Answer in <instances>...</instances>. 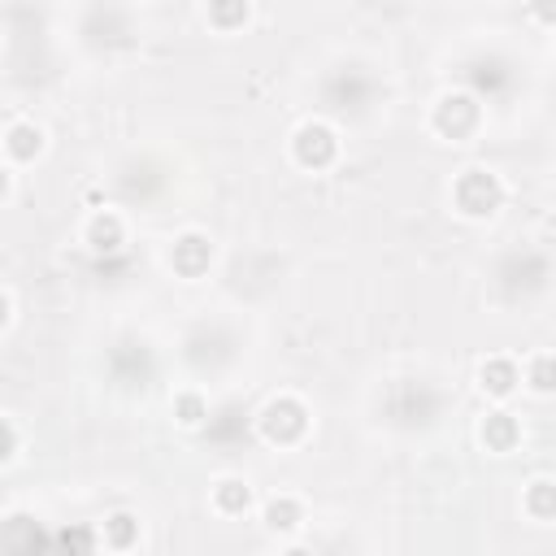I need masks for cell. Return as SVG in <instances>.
<instances>
[{"instance_id": "obj_1", "label": "cell", "mask_w": 556, "mask_h": 556, "mask_svg": "<svg viewBox=\"0 0 556 556\" xmlns=\"http://www.w3.org/2000/svg\"><path fill=\"white\" fill-rule=\"evenodd\" d=\"M500 204H504V182H500L495 169L469 165V169L456 174V182H452V208H456L460 217L482 222V217L500 213Z\"/></svg>"}, {"instance_id": "obj_2", "label": "cell", "mask_w": 556, "mask_h": 556, "mask_svg": "<svg viewBox=\"0 0 556 556\" xmlns=\"http://www.w3.org/2000/svg\"><path fill=\"white\" fill-rule=\"evenodd\" d=\"M339 152H343V139H339V130H334L330 122H321V117H308V122H300V126L291 130V161H295L300 169H308V174L330 169V165L339 161Z\"/></svg>"}, {"instance_id": "obj_3", "label": "cell", "mask_w": 556, "mask_h": 556, "mask_svg": "<svg viewBox=\"0 0 556 556\" xmlns=\"http://www.w3.org/2000/svg\"><path fill=\"white\" fill-rule=\"evenodd\" d=\"M308 426H313V421H308V404L295 400V395H274V400L261 408V417H256L261 439L274 443V447H295V443H304Z\"/></svg>"}, {"instance_id": "obj_4", "label": "cell", "mask_w": 556, "mask_h": 556, "mask_svg": "<svg viewBox=\"0 0 556 556\" xmlns=\"http://www.w3.org/2000/svg\"><path fill=\"white\" fill-rule=\"evenodd\" d=\"M478 122H482V109H478V100L473 96H443L439 104H434V113H430V126L443 135V139H469L473 130H478Z\"/></svg>"}, {"instance_id": "obj_5", "label": "cell", "mask_w": 556, "mask_h": 556, "mask_svg": "<svg viewBox=\"0 0 556 556\" xmlns=\"http://www.w3.org/2000/svg\"><path fill=\"white\" fill-rule=\"evenodd\" d=\"M43 148H48L43 126H35V122H26V117L9 122L4 135H0V152H4V165H9V169H13V165H30V161H39Z\"/></svg>"}, {"instance_id": "obj_6", "label": "cell", "mask_w": 556, "mask_h": 556, "mask_svg": "<svg viewBox=\"0 0 556 556\" xmlns=\"http://www.w3.org/2000/svg\"><path fill=\"white\" fill-rule=\"evenodd\" d=\"M213 265V239L200 235V230H187L169 243V269L182 274V278H200L204 269Z\"/></svg>"}, {"instance_id": "obj_7", "label": "cell", "mask_w": 556, "mask_h": 556, "mask_svg": "<svg viewBox=\"0 0 556 556\" xmlns=\"http://www.w3.org/2000/svg\"><path fill=\"white\" fill-rule=\"evenodd\" d=\"M478 387H482V395H491V400H508V395L521 387V365H517L513 356H486V361L478 365Z\"/></svg>"}, {"instance_id": "obj_8", "label": "cell", "mask_w": 556, "mask_h": 556, "mask_svg": "<svg viewBox=\"0 0 556 556\" xmlns=\"http://www.w3.org/2000/svg\"><path fill=\"white\" fill-rule=\"evenodd\" d=\"M83 243H87L91 252H117V248L126 243V222H122V213H113V208L91 213L87 226H83Z\"/></svg>"}, {"instance_id": "obj_9", "label": "cell", "mask_w": 556, "mask_h": 556, "mask_svg": "<svg viewBox=\"0 0 556 556\" xmlns=\"http://www.w3.org/2000/svg\"><path fill=\"white\" fill-rule=\"evenodd\" d=\"M478 439L486 443V452L504 456V452H513V447L521 443V421H517L508 408H495V413H486V417H482Z\"/></svg>"}, {"instance_id": "obj_10", "label": "cell", "mask_w": 556, "mask_h": 556, "mask_svg": "<svg viewBox=\"0 0 556 556\" xmlns=\"http://www.w3.org/2000/svg\"><path fill=\"white\" fill-rule=\"evenodd\" d=\"M208 500H213V513H222V517H243L256 495H252V482H248V478H217Z\"/></svg>"}, {"instance_id": "obj_11", "label": "cell", "mask_w": 556, "mask_h": 556, "mask_svg": "<svg viewBox=\"0 0 556 556\" xmlns=\"http://www.w3.org/2000/svg\"><path fill=\"white\" fill-rule=\"evenodd\" d=\"M261 517H265V530H274V534H295V530L304 526V504H300L295 495H269L265 508H261Z\"/></svg>"}, {"instance_id": "obj_12", "label": "cell", "mask_w": 556, "mask_h": 556, "mask_svg": "<svg viewBox=\"0 0 556 556\" xmlns=\"http://www.w3.org/2000/svg\"><path fill=\"white\" fill-rule=\"evenodd\" d=\"M100 543L109 547V552H130L135 543H139V517L135 513H126V508H117V513H109L104 521H100Z\"/></svg>"}, {"instance_id": "obj_13", "label": "cell", "mask_w": 556, "mask_h": 556, "mask_svg": "<svg viewBox=\"0 0 556 556\" xmlns=\"http://www.w3.org/2000/svg\"><path fill=\"white\" fill-rule=\"evenodd\" d=\"M521 513H526L530 521H539V526H547V521L556 517V486H552V478H534V482L521 491Z\"/></svg>"}, {"instance_id": "obj_14", "label": "cell", "mask_w": 556, "mask_h": 556, "mask_svg": "<svg viewBox=\"0 0 556 556\" xmlns=\"http://www.w3.org/2000/svg\"><path fill=\"white\" fill-rule=\"evenodd\" d=\"M174 421H178L182 430H200V426L208 421V395H200V391H178V395H174Z\"/></svg>"}, {"instance_id": "obj_15", "label": "cell", "mask_w": 556, "mask_h": 556, "mask_svg": "<svg viewBox=\"0 0 556 556\" xmlns=\"http://www.w3.org/2000/svg\"><path fill=\"white\" fill-rule=\"evenodd\" d=\"M552 369H556V361H552V352H534L526 365H521V382L534 391V395H552V387H556V378H552Z\"/></svg>"}, {"instance_id": "obj_16", "label": "cell", "mask_w": 556, "mask_h": 556, "mask_svg": "<svg viewBox=\"0 0 556 556\" xmlns=\"http://www.w3.org/2000/svg\"><path fill=\"white\" fill-rule=\"evenodd\" d=\"M217 30H226L230 35V26H248V17H252V4H208V13H204Z\"/></svg>"}, {"instance_id": "obj_17", "label": "cell", "mask_w": 556, "mask_h": 556, "mask_svg": "<svg viewBox=\"0 0 556 556\" xmlns=\"http://www.w3.org/2000/svg\"><path fill=\"white\" fill-rule=\"evenodd\" d=\"M17 456V430L9 417H0V465H9Z\"/></svg>"}, {"instance_id": "obj_18", "label": "cell", "mask_w": 556, "mask_h": 556, "mask_svg": "<svg viewBox=\"0 0 556 556\" xmlns=\"http://www.w3.org/2000/svg\"><path fill=\"white\" fill-rule=\"evenodd\" d=\"M9 195H13V169H9L4 161H0V204H4Z\"/></svg>"}, {"instance_id": "obj_19", "label": "cell", "mask_w": 556, "mask_h": 556, "mask_svg": "<svg viewBox=\"0 0 556 556\" xmlns=\"http://www.w3.org/2000/svg\"><path fill=\"white\" fill-rule=\"evenodd\" d=\"M9 317H13V300H9L4 291H0V330L9 326Z\"/></svg>"}]
</instances>
